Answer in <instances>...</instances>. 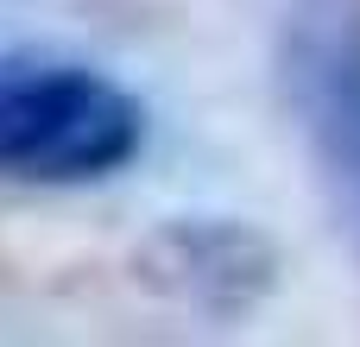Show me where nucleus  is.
I'll list each match as a JSON object with an SVG mask.
<instances>
[{"label":"nucleus","mask_w":360,"mask_h":347,"mask_svg":"<svg viewBox=\"0 0 360 347\" xmlns=\"http://www.w3.org/2000/svg\"><path fill=\"white\" fill-rule=\"evenodd\" d=\"M146 145V107L127 82L76 57H0V177L32 190H89Z\"/></svg>","instance_id":"obj_1"},{"label":"nucleus","mask_w":360,"mask_h":347,"mask_svg":"<svg viewBox=\"0 0 360 347\" xmlns=\"http://www.w3.org/2000/svg\"><path fill=\"white\" fill-rule=\"evenodd\" d=\"M278 95L316 177L360 234V0H291L278 25Z\"/></svg>","instance_id":"obj_2"},{"label":"nucleus","mask_w":360,"mask_h":347,"mask_svg":"<svg viewBox=\"0 0 360 347\" xmlns=\"http://www.w3.org/2000/svg\"><path fill=\"white\" fill-rule=\"evenodd\" d=\"M278 272V253L240 221H171L146 247V278L196 310H247Z\"/></svg>","instance_id":"obj_3"}]
</instances>
